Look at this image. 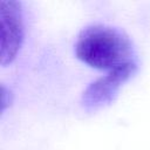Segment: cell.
Returning <instances> with one entry per match:
<instances>
[{"label": "cell", "mask_w": 150, "mask_h": 150, "mask_svg": "<svg viewBox=\"0 0 150 150\" xmlns=\"http://www.w3.org/2000/svg\"><path fill=\"white\" fill-rule=\"evenodd\" d=\"M75 54L90 67L109 71L137 63L130 39L120 29L103 23L87 26L80 32Z\"/></svg>", "instance_id": "cell-1"}, {"label": "cell", "mask_w": 150, "mask_h": 150, "mask_svg": "<svg viewBox=\"0 0 150 150\" xmlns=\"http://www.w3.org/2000/svg\"><path fill=\"white\" fill-rule=\"evenodd\" d=\"M1 64L5 66L14 60L23 41V19L21 4L15 0L1 1Z\"/></svg>", "instance_id": "cell-2"}, {"label": "cell", "mask_w": 150, "mask_h": 150, "mask_svg": "<svg viewBox=\"0 0 150 150\" xmlns=\"http://www.w3.org/2000/svg\"><path fill=\"white\" fill-rule=\"evenodd\" d=\"M137 63L108 71L105 75L91 81L82 93L81 103L86 109H96L110 103L121 86L129 80L136 71Z\"/></svg>", "instance_id": "cell-3"}, {"label": "cell", "mask_w": 150, "mask_h": 150, "mask_svg": "<svg viewBox=\"0 0 150 150\" xmlns=\"http://www.w3.org/2000/svg\"><path fill=\"white\" fill-rule=\"evenodd\" d=\"M12 100H13V94L11 89L7 88L5 84H2L1 87V110L2 111H5V109L8 105H11Z\"/></svg>", "instance_id": "cell-4"}]
</instances>
